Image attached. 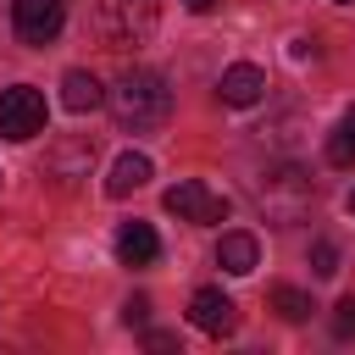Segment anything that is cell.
I'll use <instances>...</instances> for the list:
<instances>
[{"instance_id": "1", "label": "cell", "mask_w": 355, "mask_h": 355, "mask_svg": "<svg viewBox=\"0 0 355 355\" xmlns=\"http://www.w3.org/2000/svg\"><path fill=\"white\" fill-rule=\"evenodd\" d=\"M105 105H111V116H116L122 133H155L172 116V89H166V78L155 67H128L111 83Z\"/></svg>"}, {"instance_id": "2", "label": "cell", "mask_w": 355, "mask_h": 355, "mask_svg": "<svg viewBox=\"0 0 355 355\" xmlns=\"http://www.w3.org/2000/svg\"><path fill=\"white\" fill-rule=\"evenodd\" d=\"M94 28L111 50H133L155 33V0H100Z\"/></svg>"}, {"instance_id": "3", "label": "cell", "mask_w": 355, "mask_h": 355, "mask_svg": "<svg viewBox=\"0 0 355 355\" xmlns=\"http://www.w3.org/2000/svg\"><path fill=\"white\" fill-rule=\"evenodd\" d=\"M261 211L277 222V227H294L305 211H311V178L300 166H277L266 183H261Z\"/></svg>"}, {"instance_id": "4", "label": "cell", "mask_w": 355, "mask_h": 355, "mask_svg": "<svg viewBox=\"0 0 355 355\" xmlns=\"http://www.w3.org/2000/svg\"><path fill=\"white\" fill-rule=\"evenodd\" d=\"M33 133H44V94H39L33 83L0 89V139L22 144V139H33Z\"/></svg>"}, {"instance_id": "5", "label": "cell", "mask_w": 355, "mask_h": 355, "mask_svg": "<svg viewBox=\"0 0 355 355\" xmlns=\"http://www.w3.org/2000/svg\"><path fill=\"white\" fill-rule=\"evenodd\" d=\"M61 22H67V6H61V0H11V28H17V39L33 44V50H44V44L61 33Z\"/></svg>"}, {"instance_id": "6", "label": "cell", "mask_w": 355, "mask_h": 355, "mask_svg": "<svg viewBox=\"0 0 355 355\" xmlns=\"http://www.w3.org/2000/svg\"><path fill=\"white\" fill-rule=\"evenodd\" d=\"M166 211L183 216V222H222V216H227V200L211 194L200 178H189V183H172V189H166Z\"/></svg>"}, {"instance_id": "7", "label": "cell", "mask_w": 355, "mask_h": 355, "mask_svg": "<svg viewBox=\"0 0 355 355\" xmlns=\"http://www.w3.org/2000/svg\"><path fill=\"white\" fill-rule=\"evenodd\" d=\"M189 322H194L200 333H211V338H227V333L239 327V305H233L222 288H194V300H189Z\"/></svg>"}, {"instance_id": "8", "label": "cell", "mask_w": 355, "mask_h": 355, "mask_svg": "<svg viewBox=\"0 0 355 355\" xmlns=\"http://www.w3.org/2000/svg\"><path fill=\"white\" fill-rule=\"evenodd\" d=\"M216 94H222V105H255V100L266 94V72H261L255 61H233V67L222 72Z\"/></svg>"}, {"instance_id": "9", "label": "cell", "mask_w": 355, "mask_h": 355, "mask_svg": "<svg viewBox=\"0 0 355 355\" xmlns=\"http://www.w3.org/2000/svg\"><path fill=\"white\" fill-rule=\"evenodd\" d=\"M89 166H94V139H61L55 150H50V178L55 183H78V178H89Z\"/></svg>"}, {"instance_id": "10", "label": "cell", "mask_w": 355, "mask_h": 355, "mask_svg": "<svg viewBox=\"0 0 355 355\" xmlns=\"http://www.w3.org/2000/svg\"><path fill=\"white\" fill-rule=\"evenodd\" d=\"M155 255H161V239H155L150 222H122L116 227V261L122 266H150Z\"/></svg>"}, {"instance_id": "11", "label": "cell", "mask_w": 355, "mask_h": 355, "mask_svg": "<svg viewBox=\"0 0 355 355\" xmlns=\"http://www.w3.org/2000/svg\"><path fill=\"white\" fill-rule=\"evenodd\" d=\"M144 183H150V155L128 150V155H116V161H111L105 194H111V200H128V194H133V189H144Z\"/></svg>"}, {"instance_id": "12", "label": "cell", "mask_w": 355, "mask_h": 355, "mask_svg": "<svg viewBox=\"0 0 355 355\" xmlns=\"http://www.w3.org/2000/svg\"><path fill=\"white\" fill-rule=\"evenodd\" d=\"M255 261H261L255 233H222V244H216V266H222V272L250 277V272H255Z\"/></svg>"}, {"instance_id": "13", "label": "cell", "mask_w": 355, "mask_h": 355, "mask_svg": "<svg viewBox=\"0 0 355 355\" xmlns=\"http://www.w3.org/2000/svg\"><path fill=\"white\" fill-rule=\"evenodd\" d=\"M61 105H67V111H94V105H105L100 78H94V72H83V67H72V72L61 78Z\"/></svg>"}, {"instance_id": "14", "label": "cell", "mask_w": 355, "mask_h": 355, "mask_svg": "<svg viewBox=\"0 0 355 355\" xmlns=\"http://www.w3.org/2000/svg\"><path fill=\"white\" fill-rule=\"evenodd\" d=\"M272 311H277L283 322H305L316 305H311V294H305V288H294V283H277V288H272Z\"/></svg>"}, {"instance_id": "15", "label": "cell", "mask_w": 355, "mask_h": 355, "mask_svg": "<svg viewBox=\"0 0 355 355\" xmlns=\"http://www.w3.org/2000/svg\"><path fill=\"white\" fill-rule=\"evenodd\" d=\"M327 161H333V166H355V105H349L344 122L333 128V139H327Z\"/></svg>"}, {"instance_id": "16", "label": "cell", "mask_w": 355, "mask_h": 355, "mask_svg": "<svg viewBox=\"0 0 355 355\" xmlns=\"http://www.w3.org/2000/svg\"><path fill=\"white\" fill-rule=\"evenodd\" d=\"M311 272L316 277H333L338 272V244L333 239H311Z\"/></svg>"}, {"instance_id": "17", "label": "cell", "mask_w": 355, "mask_h": 355, "mask_svg": "<svg viewBox=\"0 0 355 355\" xmlns=\"http://www.w3.org/2000/svg\"><path fill=\"white\" fill-rule=\"evenodd\" d=\"M333 333L338 338H355V300H338L333 305Z\"/></svg>"}, {"instance_id": "18", "label": "cell", "mask_w": 355, "mask_h": 355, "mask_svg": "<svg viewBox=\"0 0 355 355\" xmlns=\"http://www.w3.org/2000/svg\"><path fill=\"white\" fill-rule=\"evenodd\" d=\"M122 322H128V327H144V322H150V300H144V294H133V300L122 305Z\"/></svg>"}, {"instance_id": "19", "label": "cell", "mask_w": 355, "mask_h": 355, "mask_svg": "<svg viewBox=\"0 0 355 355\" xmlns=\"http://www.w3.org/2000/svg\"><path fill=\"white\" fill-rule=\"evenodd\" d=\"M144 344H150V349H161V355H166V349H178V333H144Z\"/></svg>"}, {"instance_id": "20", "label": "cell", "mask_w": 355, "mask_h": 355, "mask_svg": "<svg viewBox=\"0 0 355 355\" xmlns=\"http://www.w3.org/2000/svg\"><path fill=\"white\" fill-rule=\"evenodd\" d=\"M211 6H216V0H183V11H194V17H205Z\"/></svg>"}, {"instance_id": "21", "label": "cell", "mask_w": 355, "mask_h": 355, "mask_svg": "<svg viewBox=\"0 0 355 355\" xmlns=\"http://www.w3.org/2000/svg\"><path fill=\"white\" fill-rule=\"evenodd\" d=\"M344 205H349V216H355V189H349V200H344Z\"/></svg>"}]
</instances>
